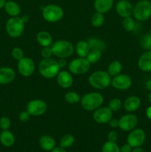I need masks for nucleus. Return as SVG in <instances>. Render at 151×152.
Returning a JSON list of instances; mask_svg holds the SVG:
<instances>
[{"instance_id":"51","label":"nucleus","mask_w":151,"mask_h":152,"mask_svg":"<svg viewBox=\"0 0 151 152\" xmlns=\"http://www.w3.org/2000/svg\"><path fill=\"white\" fill-rule=\"evenodd\" d=\"M149 34H150V35H151V28H150V32H149Z\"/></svg>"},{"instance_id":"16","label":"nucleus","mask_w":151,"mask_h":152,"mask_svg":"<svg viewBox=\"0 0 151 152\" xmlns=\"http://www.w3.org/2000/svg\"><path fill=\"white\" fill-rule=\"evenodd\" d=\"M58 85L62 88H68L73 83V78L70 72L67 71H60L56 76Z\"/></svg>"},{"instance_id":"43","label":"nucleus","mask_w":151,"mask_h":152,"mask_svg":"<svg viewBox=\"0 0 151 152\" xmlns=\"http://www.w3.org/2000/svg\"><path fill=\"white\" fill-rule=\"evenodd\" d=\"M57 62H58V65H59L60 69H62V68H65V67L67 66V64H68L67 63L66 59H64V58H61V59H59Z\"/></svg>"},{"instance_id":"24","label":"nucleus","mask_w":151,"mask_h":152,"mask_svg":"<svg viewBox=\"0 0 151 152\" xmlns=\"http://www.w3.org/2000/svg\"><path fill=\"white\" fill-rule=\"evenodd\" d=\"M4 8L6 13L11 17L19 16V14L21 13L20 6L16 1H11V0L6 1Z\"/></svg>"},{"instance_id":"38","label":"nucleus","mask_w":151,"mask_h":152,"mask_svg":"<svg viewBox=\"0 0 151 152\" xmlns=\"http://www.w3.org/2000/svg\"><path fill=\"white\" fill-rule=\"evenodd\" d=\"M53 54V50H52L51 46L50 47H43L41 50V56L43 59H48L51 58Z\"/></svg>"},{"instance_id":"44","label":"nucleus","mask_w":151,"mask_h":152,"mask_svg":"<svg viewBox=\"0 0 151 152\" xmlns=\"http://www.w3.org/2000/svg\"><path fill=\"white\" fill-rule=\"evenodd\" d=\"M50 152H68L65 150V148H62V147L59 146V147H55L53 150Z\"/></svg>"},{"instance_id":"41","label":"nucleus","mask_w":151,"mask_h":152,"mask_svg":"<svg viewBox=\"0 0 151 152\" xmlns=\"http://www.w3.org/2000/svg\"><path fill=\"white\" fill-rule=\"evenodd\" d=\"M132 150H133V148L127 142L126 144H124L120 148V152H132Z\"/></svg>"},{"instance_id":"27","label":"nucleus","mask_w":151,"mask_h":152,"mask_svg":"<svg viewBox=\"0 0 151 152\" xmlns=\"http://www.w3.org/2000/svg\"><path fill=\"white\" fill-rule=\"evenodd\" d=\"M89 47L90 49H96L102 51L106 48V44L102 39L96 37H92L87 40Z\"/></svg>"},{"instance_id":"23","label":"nucleus","mask_w":151,"mask_h":152,"mask_svg":"<svg viewBox=\"0 0 151 152\" xmlns=\"http://www.w3.org/2000/svg\"><path fill=\"white\" fill-rule=\"evenodd\" d=\"M15 136L9 130H3L0 134V142L4 147H11L14 145Z\"/></svg>"},{"instance_id":"1","label":"nucleus","mask_w":151,"mask_h":152,"mask_svg":"<svg viewBox=\"0 0 151 152\" xmlns=\"http://www.w3.org/2000/svg\"><path fill=\"white\" fill-rule=\"evenodd\" d=\"M60 70L57 61L52 58L43 59L38 64V71L40 74L46 79L56 77Z\"/></svg>"},{"instance_id":"21","label":"nucleus","mask_w":151,"mask_h":152,"mask_svg":"<svg viewBox=\"0 0 151 152\" xmlns=\"http://www.w3.org/2000/svg\"><path fill=\"white\" fill-rule=\"evenodd\" d=\"M40 147L45 151H51L56 147V140L53 137L48 134H44L38 140Z\"/></svg>"},{"instance_id":"14","label":"nucleus","mask_w":151,"mask_h":152,"mask_svg":"<svg viewBox=\"0 0 151 152\" xmlns=\"http://www.w3.org/2000/svg\"><path fill=\"white\" fill-rule=\"evenodd\" d=\"M93 120L99 124H106L113 118V111L108 107H99L93 112Z\"/></svg>"},{"instance_id":"10","label":"nucleus","mask_w":151,"mask_h":152,"mask_svg":"<svg viewBox=\"0 0 151 152\" xmlns=\"http://www.w3.org/2000/svg\"><path fill=\"white\" fill-rule=\"evenodd\" d=\"M47 109L46 102L42 99H36L30 101L27 105V111L31 116L39 117L45 114Z\"/></svg>"},{"instance_id":"19","label":"nucleus","mask_w":151,"mask_h":152,"mask_svg":"<svg viewBox=\"0 0 151 152\" xmlns=\"http://www.w3.org/2000/svg\"><path fill=\"white\" fill-rule=\"evenodd\" d=\"M141 103V99L138 96H130L124 100L123 106L126 111L128 113H133L140 108Z\"/></svg>"},{"instance_id":"17","label":"nucleus","mask_w":151,"mask_h":152,"mask_svg":"<svg viewBox=\"0 0 151 152\" xmlns=\"http://www.w3.org/2000/svg\"><path fill=\"white\" fill-rule=\"evenodd\" d=\"M16 77V72L10 67L0 68V85H7L11 83Z\"/></svg>"},{"instance_id":"28","label":"nucleus","mask_w":151,"mask_h":152,"mask_svg":"<svg viewBox=\"0 0 151 152\" xmlns=\"http://www.w3.org/2000/svg\"><path fill=\"white\" fill-rule=\"evenodd\" d=\"M102 57V51L96 49H90L89 51L88 54L86 56V59L88 60V62L90 64L96 63L100 60Z\"/></svg>"},{"instance_id":"46","label":"nucleus","mask_w":151,"mask_h":152,"mask_svg":"<svg viewBox=\"0 0 151 152\" xmlns=\"http://www.w3.org/2000/svg\"><path fill=\"white\" fill-rule=\"evenodd\" d=\"M21 18H22V21H23V22L25 24L28 23V22H29L30 18H29V16H28V15H26V14L23 15V16H21Z\"/></svg>"},{"instance_id":"40","label":"nucleus","mask_w":151,"mask_h":152,"mask_svg":"<svg viewBox=\"0 0 151 152\" xmlns=\"http://www.w3.org/2000/svg\"><path fill=\"white\" fill-rule=\"evenodd\" d=\"M118 134L117 132L115 131H110L107 134V140L108 141H111V142H116L117 140H118Z\"/></svg>"},{"instance_id":"3","label":"nucleus","mask_w":151,"mask_h":152,"mask_svg":"<svg viewBox=\"0 0 151 152\" xmlns=\"http://www.w3.org/2000/svg\"><path fill=\"white\" fill-rule=\"evenodd\" d=\"M81 105L87 111H94L102 106L104 102V97L99 92H90L83 95L81 98Z\"/></svg>"},{"instance_id":"33","label":"nucleus","mask_w":151,"mask_h":152,"mask_svg":"<svg viewBox=\"0 0 151 152\" xmlns=\"http://www.w3.org/2000/svg\"><path fill=\"white\" fill-rule=\"evenodd\" d=\"M65 101L69 104H76L78 103L81 100V96L76 91H69L65 94Z\"/></svg>"},{"instance_id":"25","label":"nucleus","mask_w":151,"mask_h":152,"mask_svg":"<svg viewBox=\"0 0 151 152\" xmlns=\"http://www.w3.org/2000/svg\"><path fill=\"white\" fill-rule=\"evenodd\" d=\"M90 50V48L89 47L88 42H87V41H85V40L78 41L76 43V45L75 48V50L76 52L77 55L79 57L82 58H86V56L88 54Z\"/></svg>"},{"instance_id":"37","label":"nucleus","mask_w":151,"mask_h":152,"mask_svg":"<svg viewBox=\"0 0 151 152\" xmlns=\"http://www.w3.org/2000/svg\"><path fill=\"white\" fill-rule=\"evenodd\" d=\"M11 126V121L7 117H2L0 118V129L3 130H8Z\"/></svg>"},{"instance_id":"20","label":"nucleus","mask_w":151,"mask_h":152,"mask_svg":"<svg viewBox=\"0 0 151 152\" xmlns=\"http://www.w3.org/2000/svg\"><path fill=\"white\" fill-rule=\"evenodd\" d=\"M113 4V0H95L93 5L96 12L104 14L112 9Z\"/></svg>"},{"instance_id":"52","label":"nucleus","mask_w":151,"mask_h":152,"mask_svg":"<svg viewBox=\"0 0 151 152\" xmlns=\"http://www.w3.org/2000/svg\"><path fill=\"white\" fill-rule=\"evenodd\" d=\"M93 152H98V151H93Z\"/></svg>"},{"instance_id":"30","label":"nucleus","mask_w":151,"mask_h":152,"mask_svg":"<svg viewBox=\"0 0 151 152\" xmlns=\"http://www.w3.org/2000/svg\"><path fill=\"white\" fill-rule=\"evenodd\" d=\"M74 142H75V138H74V137L72 134H65L61 138L59 144H60V146L62 147V148H68L72 146Z\"/></svg>"},{"instance_id":"34","label":"nucleus","mask_w":151,"mask_h":152,"mask_svg":"<svg viewBox=\"0 0 151 152\" xmlns=\"http://www.w3.org/2000/svg\"><path fill=\"white\" fill-rule=\"evenodd\" d=\"M122 101L119 98H114L110 101L108 104V108L113 111V112H117L119 111L122 107Z\"/></svg>"},{"instance_id":"36","label":"nucleus","mask_w":151,"mask_h":152,"mask_svg":"<svg viewBox=\"0 0 151 152\" xmlns=\"http://www.w3.org/2000/svg\"><path fill=\"white\" fill-rule=\"evenodd\" d=\"M11 56L15 60L19 61L24 57V52L19 47H15L12 49Z\"/></svg>"},{"instance_id":"4","label":"nucleus","mask_w":151,"mask_h":152,"mask_svg":"<svg viewBox=\"0 0 151 152\" xmlns=\"http://www.w3.org/2000/svg\"><path fill=\"white\" fill-rule=\"evenodd\" d=\"M53 54L56 57L59 58H66L70 57L75 50V47L71 42L68 40L60 39L57 40L53 43L51 45Z\"/></svg>"},{"instance_id":"49","label":"nucleus","mask_w":151,"mask_h":152,"mask_svg":"<svg viewBox=\"0 0 151 152\" xmlns=\"http://www.w3.org/2000/svg\"><path fill=\"white\" fill-rule=\"evenodd\" d=\"M5 2H6V0H0V9L4 7V4H5Z\"/></svg>"},{"instance_id":"12","label":"nucleus","mask_w":151,"mask_h":152,"mask_svg":"<svg viewBox=\"0 0 151 152\" xmlns=\"http://www.w3.org/2000/svg\"><path fill=\"white\" fill-rule=\"evenodd\" d=\"M139 120L135 114L132 113L123 115L118 120V128L124 132H130L136 129Z\"/></svg>"},{"instance_id":"8","label":"nucleus","mask_w":151,"mask_h":152,"mask_svg":"<svg viewBox=\"0 0 151 152\" xmlns=\"http://www.w3.org/2000/svg\"><path fill=\"white\" fill-rule=\"evenodd\" d=\"M91 64L86 58H76L70 61L68 65V68L71 74L81 75L87 73L90 68Z\"/></svg>"},{"instance_id":"9","label":"nucleus","mask_w":151,"mask_h":152,"mask_svg":"<svg viewBox=\"0 0 151 152\" xmlns=\"http://www.w3.org/2000/svg\"><path fill=\"white\" fill-rule=\"evenodd\" d=\"M146 134L142 129H134L130 131L127 138V142L132 147H141L145 142Z\"/></svg>"},{"instance_id":"42","label":"nucleus","mask_w":151,"mask_h":152,"mask_svg":"<svg viewBox=\"0 0 151 152\" xmlns=\"http://www.w3.org/2000/svg\"><path fill=\"white\" fill-rule=\"evenodd\" d=\"M108 124H109V126H110L111 128H113V129H115V128L118 127V120L112 118L109 121Z\"/></svg>"},{"instance_id":"22","label":"nucleus","mask_w":151,"mask_h":152,"mask_svg":"<svg viewBox=\"0 0 151 152\" xmlns=\"http://www.w3.org/2000/svg\"><path fill=\"white\" fill-rule=\"evenodd\" d=\"M36 40L42 48L50 47L53 44V37L47 31H39L36 35Z\"/></svg>"},{"instance_id":"7","label":"nucleus","mask_w":151,"mask_h":152,"mask_svg":"<svg viewBox=\"0 0 151 152\" xmlns=\"http://www.w3.org/2000/svg\"><path fill=\"white\" fill-rule=\"evenodd\" d=\"M133 16L138 21H146L151 16V2L148 0H142L133 6Z\"/></svg>"},{"instance_id":"31","label":"nucleus","mask_w":151,"mask_h":152,"mask_svg":"<svg viewBox=\"0 0 151 152\" xmlns=\"http://www.w3.org/2000/svg\"><path fill=\"white\" fill-rule=\"evenodd\" d=\"M122 26L125 31L131 32L136 29V23L133 18H132L131 16H128V17L124 18L122 22Z\"/></svg>"},{"instance_id":"50","label":"nucleus","mask_w":151,"mask_h":152,"mask_svg":"<svg viewBox=\"0 0 151 152\" xmlns=\"http://www.w3.org/2000/svg\"><path fill=\"white\" fill-rule=\"evenodd\" d=\"M148 99H149V102L151 103V91L150 92L149 95H148Z\"/></svg>"},{"instance_id":"35","label":"nucleus","mask_w":151,"mask_h":152,"mask_svg":"<svg viewBox=\"0 0 151 152\" xmlns=\"http://www.w3.org/2000/svg\"><path fill=\"white\" fill-rule=\"evenodd\" d=\"M141 45L142 48L146 50H151V35L150 34H146L141 39Z\"/></svg>"},{"instance_id":"11","label":"nucleus","mask_w":151,"mask_h":152,"mask_svg":"<svg viewBox=\"0 0 151 152\" xmlns=\"http://www.w3.org/2000/svg\"><path fill=\"white\" fill-rule=\"evenodd\" d=\"M17 69L19 74L24 77H29L35 71L34 61L30 57L24 56L22 59L18 61Z\"/></svg>"},{"instance_id":"32","label":"nucleus","mask_w":151,"mask_h":152,"mask_svg":"<svg viewBox=\"0 0 151 152\" xmlns=\"http://www.w3.org/2000/svg\"><path fill=\"white\" fill-rule=\"evenodd\" d=\"M102 152H120V148L115 142L107 140L102 145Z\"/></svg>"},{"instance_id":"2","label":"nucleus","mask_w":151,"mask_h":152,"mask_svg":"<svg viewBox=\"0 0 151 152\" xmlns=\"http://www.w3.org/2000/svg\"><path fill=\"white\" fill-rule=\"evenodd\" d=\"M111 77L107 71H94L88 78L89 84L95 89L102 90L109 87L111 85Z\"/></svg>"},{"instance_id":"6","label":"nucleus","mask_w":151,"mask_h":152,"mask_svg":"<svg viewBox=\"0 0 151 152\" xmlns=\"http://www.w3.org/2000/svg\"><path fill=\"white\" fill-rule=\"evenodd\" d=\"M42 16L47 22L55 23L60 21L63 18L64 10L60 6L57 4H47L43 7Z\"/></svg>"},{"instance_id":"13","label":"nucleus","mask_w":151,"mask_h":152,"mask_svg":"<svg viewBox=\"0 0 151 152\" xmlns=\"http://www.w3.org/2000/svg\"><path fill=\"white\" fill-rule=\"evenodd\" d=\"M111 85L115 89L125 91L130 88L132 86V79L127 74H119L113 77L111 80Z\"/></svg>"},{"instance_id":"47","label":"nucleus","mask_w":151,"mask_h":152,"mask_svg":"<svg viewBox=\"0 0 151 152\" xmlns=\"http://www.w3.org/2000/svg\"><path fill=\"white\" fill-rule=\"evenodd\" d=\"M132 152H147L144 148L142 147H136V148H133L132 150Z\"/></svg>"},{"instance_id":"39","label":"nucleus","mask_w":151,"mask_h":152,"mask_svg":"<svg viewBox=\"0 0 151 152\" xmlns=\"http://www.w3.org/2000/svg\"><path fill=\"white\" fill-rule=\"evenodd\" d=\"M31 115L28 113V111H23L19 114V120L21 122H23V123H26V122L29 121L30 119Z\"/></svg>"},{"instance_id":"48","label":"nucleus","mask_w":151,"mask_h":152,"mask_svg":"<svg viewBox=\"0 0 151 152\" xmlns=\"http://www.w3.org/2000/svg\"><path fill=\"white\" fill-rule=\"evenodd\" d=\"M145 87H146V88L147 89L148 91H151V80H148V81L147 82L146 85H145Z\"/></svg>"},{"instance_id":"18","label":"nucleus","mask_w":151,"mask_h":152,"mask_svg":"<svg viewBox=\"0 0 151 152\" xmlns=\"http://www.w3.org/2000/svg\"><path fill=\"white\" fill-rule=\"evenodd\" d=\"M138 66L144 72H151V50L142 53L138 60Z\"/></svg>"},{"instance_id":"45","label":"nucleus","mask_w":151,"mask_h":152,"mask_svg":"<svg viewBox=\"0 0 151 152\" xmlns=\"http://www.w3.org/2000/svg\"><path fill=\"white\" fill-rule=\"evenodd\" d=\"M146 116L150 120H151V106H149L146 110Z\"/></svg>"},{"instance_id":"5","label":"nucleus","mask_w":151,"mask_h":152,"mask_svg":"<svg viewBox=\"0 0 151 152\" xmlns=\"http://www.w3.org/2000/svg\"><path fill=\"white\" fill-rule=\"evenodd\" d=\"M25 25L21 16L10 17L6 22V32L12 38H18L23 34Z\"/></svg>"},{"instance_id":"15","label":"nucleus","mask_w":151,"mask_h":152,"mask_svg":"<svg viewBox=\"0 0 151 152\" xmlns=\"http://www.w3.org/2000/svg\"><path fill=\"white\" fill-rule=\"evenodd\" d=\"M115 10L121 17H128L133 15V6L128 0H119L115 4Z\"/></svg>"},{"instance_id":"29","label":"nucleus","mask_w":151,"mask_h":152,"mask_svg":"<svg viewBox=\"0 0 151 152\" xmlns=\"http://www.w3.org/2000/svg\"><path fill=\"white\" fill-rule=\"evenodd\" d=\"M90 22H91V25L95 28H99V27L102 26L105 22V16H104L103 13H98V12L95 13L92 16Z\"/></svg>"},{"instance_id":"26","label":"nucleus","mask_w":151,"mask_h":152,"mask_svg":"<svg viewBox=\"0 0 151 152\" xmlns=\"http://www.w3.org/2000/svg\"><path fill=\"white\" fill-rule=\"evenodd\" d=\"M122 70V65L119 61H113L107 67V73L111 77H115L121 74Z\"/></svg>"}]
</instances>
